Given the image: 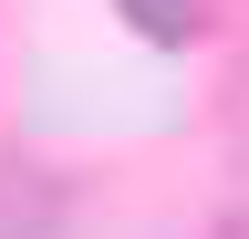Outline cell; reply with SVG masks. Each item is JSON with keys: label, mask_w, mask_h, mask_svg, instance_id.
Wrapping results in <instances>:
<instances>
[{"label": "cell", "mask_w": 249, "mask_h": 239, "mask_svg": "<svg viewBox=\"0 0 249 239\" xmlns=\"http://www.w3.org/2000/svg\"><path fill=\"white\" fill-rule=\"evenodd\" d=\"M145 42H197V0H114Z\"/></svg>", "instance_id": "6da1fadb"}, {"label": "cell", "mask_w": 249, "mask_h": 239, "mask_svg": "<svg viewBox=\"0 0 249 239\" xmlns=\"http://www.w3.org/2000/svg\"><path fill=\"white\" fill-rule=\"evenodd\" d=\"M218 239H249V208H239V219H229V229H218Z\"/></svg>", "instance_id": "7a4b0ae2"}]
</instances>
